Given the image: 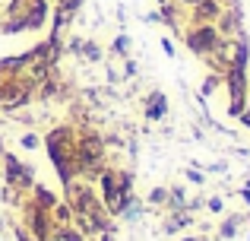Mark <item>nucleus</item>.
Listing matches in <instances>:
<instances>
[{"mask_svg": "<svg viewBox=\"0 0 250 241\" xmlns=\"http://www.w3.org/2000/svg\"><path fill=\"white\" fill-rule=\"evenodd\" d=\"M73 133H70V127H61L54 130V133L44 140V149H48L51 162L57 165V172H61V181L70 187V178H73V168H70V162H76V149H73Z\"/></svg>", "mask_w": 250, "mask_h": 241, "instance_id": "1", "label": "nucleus"}, {"mask_svg": "<svg viewBox=\"0 0 250 241\" xmlns=\"http://www.w3.org/2000/svg\"><path fill=\"white\" fill-rule=\"evenodd\" d=\"M187 44H190V51H196V54H209V51H215L222 44V32L212 29L209 22H200L187 35Z\"/></svg>", "mask_w": 250, "mask_h": 241, "instance_id": "2", "label": "nucleus"}, {"mask_svg": "<svg viewBox=\"0 0 250 241\" xmlns=\"http://www.w3.org/2000/svg\"><path fill=\"white\" fill-rule=\"evenodd\" d=\"M193 16L200 22H212V19L222 16V3L219 0H200V3H193Z\"/></svg>", "mask_w": 250, "mask_h": 241, "instance_id": "3", "label": "nucleus"}, {"mask_svg": "<svg viewBox=\"0 0 250 241\" xmlns=\"http://www.w3.org/2000/svg\"><path fill=\"white\" fill-rule=\"evenodd\" d=\"M165 108H168L165 95H162V92H152V95L146 99V118H149V121H159V118H165Z\"/></svg>", "mask_w": 250, "mask_h": 241, "instance_id": "4", "label": "nucleus"}, {"mask_svg": "<svg viewBox=\"0 0 250 241\" xmlns=\"http://www.w3.org/2000/svg\"><path fill=\"white\" fill-rule=\"evenodd\" d=\"M35 197H38V203H42V206H54V197H51L44 187H35Z\"/></svg>", "mask_w": 250, "mask_h": 241, "instance_id": "5", "label": "nucleus"}, {"mask_svg": "<svg viewBox=\"0 0 250 241\" xmlns=\"http://www.w3.org/2000/svg\"><path fill=\"white\" fill-rule=\"evenodd\" d=\"M83 51H85V57H89V61H98V54H102V51H98V44H92V42H85Z\"/></svg>", "mask_w": 250, "mask_h": 241, "instance_id": "6", "label": "nucleus"}, {"mask_svg": "<svg viewBox=\"0 0 250 241\" xmlns=\"http://www.w3.org/2000/svg\"><path fill=\"white\" fill-rule=\"evenodd\" d=\"M22 146H25V149H35V146H38V136H35V133H25V136H22Z\"/></svg>", "mask_w": 250, "mask_h": 241, "instance_id": "7", "label": "nucleus"}, {"mask_svg": "<svg viewBox=\"0 0 250 241\" xmlns=\"http://www.w3.org/2000/svg\"><path fill=\"white\" fill-rule=\"evenodd\" d=\"M127 48H130L127 35H117V42H114V51H127Z\"/></svg>", "mask_w": 250, "mask_h": 241, "instance_id": "8", "label": "nucleus"}, {"mask_svg": "<svg viewBox=\"0 0 250 241\" xmlns=\"http://www.w3.org/2000/svg\"><path fill=\"white\" fill-rule=\"evenodd\" d=\"M162 51H165V54H168V57H174V44H171V42H168V38H162Z\"/></svg>", "mask_w": 250, "mask_h": 241, "instance_id": "9", "label": "nucleus"}, {"mask_svg": "<svg viewBox=\"0 0 250 241\" xmlns=\"http://www.w3.org/2000/svg\"><path fill=\"white\" fill-rule=\"evenodd\" d=\"M57 241H80V238H76L73 232H61V235H57Z\"/></svg>", "mask_w": 250, "mask_h": 241, "instance_id": "10", "label": "nucleus"}, {"mask_svg": "<svg viewBox=\"0 0 250 241\" xmlns=\"http://www.w3.org/2000/svg\"><path fill=\"white\" fill-rule=\"evenodd\" d=\"M209 210L219 213V210H222V200H219V197H212V200H209Z\"/></svg>", "mask_w": 250, "mask_h": 241, "instance_id": "11", "label": "nucleus"}, {"mask_svg": "<svg viewBox=\"0 0 250 241\" xmlns=\"http://www.w3.org/2000/svg\"><path fill=\"white\" fill-rule=\"evenodd\" d=\"M181 3H190V6H193V3H200V0H181Z\"/></svg>", "mask_w": 250, "mask_h": 241, "instance_id": "12", "label": "nucleus"}, {"mask_svg": "<svg viewBox=\"0 0 250 241\" xmlns=\"http://www.w3.org/2000/svg\"><path fill=\"white\" fill-rule=\"evenodd\" d=\"M0 149H3V146H0Z\"/></svg>", "mask_w": 250, "mask_h": 241, "instance_id": "13", "label": "nucleus"}]
</instances>
